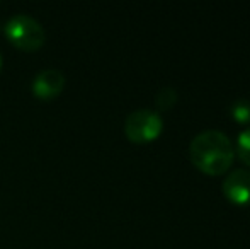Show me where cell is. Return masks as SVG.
I'll list each match as a JSON object with an SVG mask.
<instances>
[{
	"label": "cell",
	"instance_id": "cell-1",
	"mask_svg": "<svg viewBox=\"0 0 250 249\" xmlns=\"http://www.w3.org/2000/svg\"><path fill=\"white\" fill-rule=\"evenodd\" d=\"M189 157L201 173L208 176H221L233 164L235 145L227 133L220 130H204L192 138Z\"/></svg>",
	"mask_w": 250,
	"mask_h": 249
},
{
	"label": "cell",
	"instance_id": "cell-8",
	"mask_svg": "<svg viewBox=\"0 0 250 249\" xmlns=\"http://www.w3.org/2000/svg\"><path fill=\"white\" fill-rule=\"evenodd\" d=\"M231 116L240 123H249L250 121V103L247 101H237L231 108Z\"/></svg>",
	"mask_w": 250,
	"mask_h": 249
},
{
	"label": "cell",
	"instance_id": "cell-9",
	"mask_svg": "<svg viewBox=\"0 0 250 249\" xmlns=\"http://www.w3.org/2000/svg\"><path fill=\"white\" fill-rule=\"evenodd\" d=\"M2 65H3V60H2V55H0V70H2Z\"/></svg>",
	"mask_w": 250,
	"mask_h": 249
},
{
	"label": "cell",
	"instance_id": "cell-7",
	"mask_svg": "<svg viewBox=\"0 0 250 249\" xmlns=\"http://www.w3.org/2000/svg\"><path fill=\"white\" fill-rule=\"evenodd\" d=\"M175 101H177V92H175V89H172V87H164L162 91H158L157 97H155V106L160 111H167L174 106Z\"/></svg>",
	"mask_w": 250,
	"mask_h": 249
},
{
	"label": "cell",
	"instance_id": "cell-6",
	"mask_svg": "<svg viewBox=\"0 0 250 249\" xmlns=\"http://www.w3.org/2000/svg\"><path fill=\"white\" fill-rule=\"evenodd\" d=\"M235 152L238 154V157H240L242 162L250 167V128L238 133L237 149H235Z\"/></svg>",
	"mask_w": 250,
	"mask_h": 249
},
{
	"label": "cell",
	"instance_id": "cell-4",
	"mask_svg": "<svg viewBox=\"0 0 250 249\" xmlns=\"http://www.w3.org/2000/svg\"><path fill=\"white\" fill-rule=\"evenodd\" d=\"M223 195L238 206L250 205V169H235L223 180Z\"/></svg>",
	"mask_w": 250,
	"mask_h": 249
},
{
	"label": "cell",
	"instance_id": "cell-5",
	"mask_svg": "<svg viewBox=\"0 0 250 249\" xmlns=\"http://www.w3.org/2000/svg\"><path fill=\"white\" fill-rule=\"evenodd\" d=\"M65 87V75L58 68H44L34 77L31 91L38 99L51 101L62 94Z\"/></svg>",
	"mask_w": 250,
	"mask_h": 249
},
{
	"label": "cell",
	"instance_id": "cell-3",
	"mask_svg": "<svg viewBox=\"0 0 250 249\" xmlns=\"http://www.w3.org/2000/svg\"><path fill=\"white\" fill-rule=\"evenodd\" d=\"M164 130V120L153 110H135L125 121V135L135 143H148L158 138Z\"/></svg>",
	"mask_w": 250,
	"mask_h": 249
},
{
	"label": "cell",
	"instance_id": "cell-2",
	"mask_svg": "<svg viewBox=\"0 0 250 249\" xmlns=\"http://www.w3.org/2000/svg\"><path fill=\"white\" fill-rule=\"evenodd\" d=\"M7 40L22 51H38L46 41L43 26L27 14H16L3 27Z\"/></svg>",
	"mask_w": 250,
	"mask_h": 249
}]
</instances>
